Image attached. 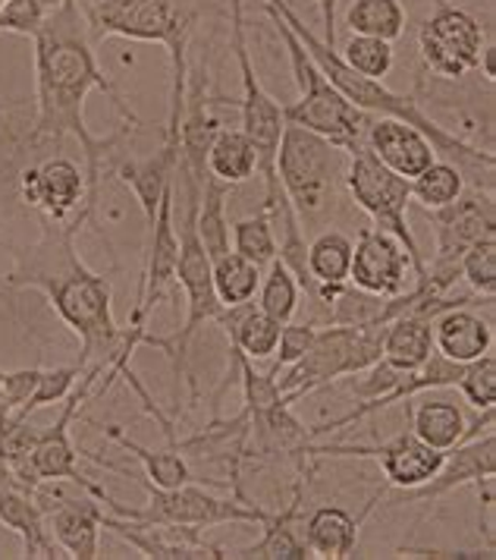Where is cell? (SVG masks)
<instances>
[{
    "mask_svg": "<svg viewBox=\"0 0 496 560\" xmlns=\"http://www.w3.org/2000/svg\"><path fill=\"white\" fill-rule=\"evenodd\" d=\"M32 60H35V120L25 132V142L28 145L50 142L54 149H60L67 136L79 139L85 152V179H88L85 214L95 218L104 158L123 136H107V139L95 136L85 124V102L92 92H101L123 114L126 124L139 127V117L129 110L120 89L101 70L95 42L88 35V23L82 16L79 0H60L45 16V23L32 35Z\"/></svg>",
    "mask_w": 496,
    "mask_h": 560,
    "instance_id": "6da1fadb",
    "label": "cell"
},
{
    "mask_svg": "<svg viewBox=\"0 0 496 560\" xmlns=\"http://www.w3.org/2000/svg\"><path fill=\"white\" fill-rule=\"evenodd\" d=\"M88 224L85 214L73 221L42 218V236L32 246L13 249V271L3 278L10 290H42L57 318L79 337V365H98L104 372L101 394L132 369L135 350L145 343L149 328H120L114 318V283L92 271L75 253V233Z\"/></svg>",
    "mask_w": 496,
    "mask_h": 560,
    "instance_id": "7a4b0ae2",
    "label": "cell"
},
{
    "mask_svg": "<svg viewBox=\"0 0 496 560\" xmlns=\"http://www.w3.org/2000/svg\"><path fill=\"white\" fill-rule=\"evenodd\" d=\"M264 3H271L273 10L286 20V26L296 32L302 48H305L308 57L318 63V70H321L323 77L330 79V82H333L358 110H365V114H371V117H397V120H405V124H412L415 129H422L424 136L430 139L434 152L444 154L452 164H459L462 174L474 179V186H481V177H484L487 186H494V152H484V149H477L472 142H465L462 136H456L452 129L440 127V124H437L412 95L393 92V89H390L387 82H380V79H365L358 77L355 70H349L346 63H343V57H340V48H330L321 35H315L311 28L305 26V20L290 7V0H264Z\"/></svg>",
    "mask_w": 496,
    "mask_h": 560,
    "instance_id": "3957f363",
    "label": "cell"
},
{
    "mask_svg": "<svg viewBox=\"0 0 496 560\" xmlns=\"http://www.w3.org/2000/svg\"><path fill=\"white\" fill-rule=\"evenodd\" d=\"M92 42L126 38L161 45L170 54V114L167 132H179L186 79H189V38L199 23L192 0H79Z\"/></svg>",
    "mask_w": 496,
    "mask_h": 560,
    "instance_id": "277c9868",
    "label": "cell"
},
{
    "mask_svg": "<svg viewBox=\"0 0 496 560\" xmlns=\"http://www.w3.org/2000/svg\"><path fill=\"white\" fill-rule=\"evenodd\" d=\"M264 13L271 16L273 28L280 35L283 48H286L290 67H293V79H296L298 85V98L283 107V120L308 129V132H318L327 142L340 145L346 154L362 149L365 136H368V127H371L374 120L371 114L358 110L330 79L323 77L321 70H318V63L302 48L296 32L286 26V20L273 10L271 3H264Z\"/></svg>",
    "mask_w": 496,
    "mask_h": 560,
    "instance_id": "5b68a950",
    "label": "cell"
},
{
    "mask_svg": "<svg viewBox=\"0 0 496 560\" xmlns=\"http://www.w3.org/2000/svg\"><path fill=\"white\" fill-rule=\"evenodd\" d=\"M149 491V504L145 508H126L120 501H114L101 485L88 479L82 491H88L92 498H98L101 508L114 516L135 520V523H161V526H189V529H214V526H264L271 520V510L258 508L251 498H217L208 488L196 482L179 485V488H157L149 479H142Z\"/></svg>",
    "mask_w": 496,
    "mask_h": 560,
    "instance_id": "8992f818",
    "label": "cell"
},
{
    "mask_svg": "<svg viewBox=\"0 0 496 560\" xmlns=\"http://www.w3.org/2000/svg\"><path fill=\"white\" fill-rule=\"evenodd\" d=\"M383 328L387 325H323L315 331L311 347L305 357L286 365L283 375H276V387L283 400L293 407L302 397L315 394L318 387H327L330 382L352 378L383 357Z\"/></svg>",
    "mask_w": 496,
    "mask_h": 560,
    "instance_id": "52a82bcc",
    "label": "cell"
},
{
    "mask_svg": "<svg viewBox=\"0 0 496 560\" xmlns=\"http://www.w3.org/2000/svg\"><path fill=\"white\" fill-rule=\"evenodd\" d=\"M346 161L349 154L318 132H308L296 124L283 127L276 145V179L298 221H311L327 208L336 179L346 174Z\"/></svg>",
    "mask_w": 496,
    "mask_h": 560,
    "instance_id": "ba28073f",
    "label": "cell"
},
{
    "mask_svg": "<svg viewBox=\"0 0 496 560\" xmlns=\"http://www.w3.org/2000/svg\"><path fill=\"white\" fill-rule=\"evenodd\" d=\"M352 202L358 205L368 218L374 221L377 230H387L390 236H397L402 249L412 258V271H415V283H422L427 275V258L418 249V240L409 228V205H412V192H409V179L393 174L390 167H383L365 145L349 154L346 174H343Z\"/></svg>",
    "mask_w": 496,
    "mask_h": 560,
    "instance_id": "9c48e42d",
    "label": "cell"
},
{
    "mask_svg": "<svg viewBox=\"0 0 496 560\" xmlns=\"http://www.w3.org/2000/svg\"><path fill=\"white\" fill-rule=\"evenodd\" d=\"M427 214L434 228V258L427 265L422 283L434 296H444V293H452L459 280L462 255L469 253L477 240L496 236L494 192L491 189L481 192V186H474V189H465L452 205L427 211Z\"/></svg>",
    "mask_w": 496,
    "mask_h": 560,
    "instance_id": "30bf717a",
    "label": "cell"
},
{
    "mask_svg": "<svg viewBox=\"0 0 496 560\" xmlns=\"http://www.w3.org/2000/svg\"><path fill=\"white\" fill-rule=\"evenodd\" d=\"M481 51H484V28L459 3L434 7V13L418 28V54L434 77H469L481 63Z\"/></svg>",
    "mask_w": 496,
    "mask_h": 560,
    "instance_id": "8fae6325",
    "label": "cell"
},
{
    "mask_svg": "<svg viewBox=\"0 0 496 560\" xmlns=\"http://www.w3.org/2000/svg\"><path fill=\"white\" fill-rule=\"evenodd\" d=\"M98 365H88L82 372V378L75 382V387L63 397V407H60V416L54 419V425H48L45 432H38L35 444H32V454H28V463H32V472L35 479L45 485L57 482H70L75 485L79 491L85 488V476L79 472V451L73 444V422L79 419V412L85 404H92V390L95 384L101 382Z\"/></svg>",
    "mask_w": 496,
    "mask_h": 560,
    "instance_id": "7c38bea8",
    "label": "cell"
},
{
    "mask_svg": "<svg viewBox=\"0 0 496 560\" xmlns=\"http://www.w3.org/2000/svg\"><path fill=\"white\" fill-rule=\"evenodd\" d=\"M308 457H371L380 463V472L390 488L409 491V488H418L427 479H434L447 454L427 447L422 438L409 429V432L393 434L380 444H318V441H311Z\"/></svg>",
    "mask_w": 496,
    "mask_h": 560,
    "instance_id": "4fadbf2b",
    "label": "cell"
},
{
    "mask_svg": "<svg viewBox=\"0 0 496 560\" xmlns=\"http://www.w3.org/2000/svg\"><path fill=\"white\" fill-rule=\"evenodd\" d=\"M20 186H23V202L48 221H73L75 214H85L88 179L85 171L67 154H50L35 167H25L20 174Z\"/></svg>",
    "mask_w": 496,
    "mask_h": 560,
    "instance_id": "5bb4252c",
    "label": "cell"
},
{
    "mask_svg": "<svg viewBox=\"0 0 496 560\" xmlns=\"http://www.w3.org/2000/svg\"><path fill=\"white\" fill-rule=\"evenodd\" d=\"M494 476H496V429L494 432L469 438L462 444H456L447 451L444 466L437 469L434 479H427L418 488L402 491V504H427V501H440L449 491L474 485L477 491L484 488V504H494Z\"/></svg>",
    "mask_w": 496,
    "mask_h": 560,
    "instance_id": "9a60e30c",
    "label": "cell"
},
{
    "mask_svg": "<svg viewBox=\"0 0 496 560\" xmlns=\"http://www.w3.org/2000/svg\"><path fill=\"white\" fill-rule=\"evenodd\" d=\"M349 283L374 293V296H399L415 283L412 258L402 249L397 236L387 230L365 228L358 230L352 243V268H349Z\"/></svg>",
    "mask_w": 496,
    "mask_h": 560,
    "instance_id": "2e32d148",
    "label": "cell"
},
{
    "mask_svg": "<svg viewBox=\"0 0 496 560\" xmlns=\"http://www.w3.org/2000/svg\"><path fill=\"white\" fill-rule=\"evenodd\" d=\"M101 529L114 533L145 560H226V548L208 545L201 529L189 526H161V523H135L104 510Z\"/></svg>",
    "mask_w": 496,
    "mask_h": 560,
    "instance_id": "e0dca14e",
    "label": "cell"
},
{
    "mask_svg": "<svg viewBox=\"0 0 496 560\" xmlns=\"http://www.w3.org/2000/svg\"><path fill=\"white\" fill-rule=\"evenodd\" d=\"M365 149L383 167H390L393 174L405 179L418 177L424 167H430L440 158L422 129H415L405 120H397V117H374L368 136H365Z\"/></svg>",
    "mask_w": 496,
    "mask_h": 560,
    "instance_id": "ac0fdd59",
    "label": "cell"
},
{
    "mask_svg": "<svg viewBox=\"0 0 496 560\" xmlns=\"http://www.w3.org/2000/svg\"><path fill=\"white\" fill-rule=\"evenodd\" d=\"M48 529L63 551V558L98 560L101 558V508L98 498L85 491V498H60L54 508H45Z\"/></svg>",
    "mask_w": 496,
    "mask_h": 560,
    "instance_id": "d6986e66",
    "label": "cell"
},
{
    "mask_svg": "<svg viewBox=\"0 0 496 560\" xmlns=\"http://www.w3.org/2000/svg\"><path fill=\"white\" fill-rule=\"evenodd\" d=\"M0 523L23 541V558L54 560L63 558L54 535L48 529V516L35 501V491H28L13 479H0Z\"/></svg>",
    "mask_w": 496,
    "mask_h": 560,
    "instance_id": "ffe728a7",
    "label": "cell"
},
{
    "mask_svg": "<svg viewBox=\"0 0 496 560\" xmlns=\"http://www.w3.org/2000/svg\"><path fill=\"white\" fill-rule=\"evenodd\" d=\"M176 161H179V132H167L164 129V145L157 152L149 154V158L126 161V164L117 167V179L132 189L135 202H139L142 214H145V228L154 224L161 196L174 183Z\"/></svg>",
    "mask_w": 496,
    "mask_h": 560,
    "instance_id": "44dd1931",
    "label": "cell"
},
{
    "mask_svg": "<svg viewBox=\"0 0 496 560\" xmlns=\"http://www.w3.org/2000/svg\"><path fill=\"white\" fill-rule=\"evenodd\" d=\"M434 350L459 365H469L484 353H494V325L469 306L447 308L430 322Z\"/></svg>",
    "mask_w": 496,
    "mask_h": 560,
    "instance_id": "7402d4cb",
    "label": "cell"
},
{
    "mask_svg": "<svg viewBox=\"0 0 496 560\" xmlns=\"http://www.w3.org/2000/svg\"><path fill=\"white\" fill-rule=\"evenodd\" d=\"M377 494H380V491H377ZM377 494H374L371 501L365 504V510H362L358 516H352V513L343 508H330V504H327V508L311 510V513L305 516V523H302V538H305V545H308L311 558H323V560L352 558V555H355V548H358V529H362V520L371 513Z\"/></svg>",
    "mask_w": 496,
    "mask_h": 560,
    "instance_id": "603a6c76",
    "label": "cell"
},
{
    "mask_svg": "<svg viewBox=\"0 0 496 560\" xmlns=\"http://www.w3.org/2000/svg\"><path fill=\"white\" fill-rule=\"evenodd\" d=\"M305 268L311 280L318 283V312L311 315V325H321L327 303L340 293V287L349 283L352 268V240L340 230H323L318 233L308 249H305Z\"/></svg>",
    "mask_w": 496,
    "mask_h": 560,
    "instance_id": "cb8c5ba5",
    "label": "cell"
},
{
    "mask_svg": "<svg viewBox=\"0 0 496 560\" xmlns=\"http://www.w3.org/2000/svg\"><path fill=\"white\" fill-rule=\"evenodd\" d=\"M298 504H302V491L286 504V510L271 513V520L261 526L264 535L258 541H251L246 548L226 551V558L233 560H311V551L305 545V538L298 533Z\"/></svg>",
    "mask_w": 496,
    "mask_h": 560,
    "instance_id": "d4e9b609",
    "label": "cell"
},
{
    "mask_svg": "<svg viewBox=\"0 0 496 560\" xmlns=\"http://www.w3.org/2000/svg\"><path fill=\"white\" fill-rule=\"evenodd\" d=\"M409 422H412V432L418 434L427 447H434L440 454L462 444L465 432H469V419H465L462 407L456 400H447V397H430V390H427V397L409 407Z\"/></svg>",
    "mask_w": 496,
    "mask_h": 560,
    "instance_id": "484cf974",
    "label": "cell"
},
{
    "mask_svg": "<svg viewBox=\"0 0 496 560\" xmlns=\"http://www.w3.org/2000/svg\"><path fill=\"white\" fill-rule=\"evenodd\" d=\"M434 318L424 315H399L393 322H387L383 328V357L399 372H415L434 353V331H430Z\"/></svg>",
    "mask_w": 496,
    "mask_h": 560,
    "instance_id": "4316f807",
    "label": "cell"
},
{
    "mask_svg": "<svg viewBox=\"0 0 496 560\" xmlns=\"http://www.w3.org/2000/svg\"><path fill=\"white\" fill-rule=\"evenodd\" d=\"M208 174H214L229 186L246 183L248 177L258 174V152L243 129H217V136L211 139V149H208Z\"/></svg>",
    "mask_w": 496,
    "mask_h": 560,
    "instance_id": "83f0119b",
    "label": "cell"
},
{
    "mask_svg": "<svg viewBox=\"0 0 496 560\" xmlns=\"http://www.w3.org/2000/svg\"><path fill=\"white\" fill-rule=\"evenodd\" d=\"M104 434H107L114 444H120L126 454H132V457L142 463L145 479H149L151 485H157V488H179V485L196 482V479H192L189 459L179 451V441L170 444L167 451H149V447L135 444L132 438H126L120 429H104Z\"/></svg>",
    "mask_w": 496,
    "mask_h": 560,
    "instance_id": "f1b7e54d",
    "label": "cell"
},
{
    "mask_svg": "<svg viewBox=\"0 0 496 560\" xmlns=\"http://www.w3.org/2000/svg\"><path fill=\"white\" fill-rule=\"evenodd\" d=\"M226 199H229V183L217 179L214 174L201 177V196H199V228L201 246L211 258L229 253V221H226Z\"/></svg>",
    "mask_w": 496,
    "mask_h": 560,
    "instance_id": "f546056e",
    "label": "cell"
},
{
    "mask_svg": "<svg viewBox=\"0 0 496 560\" xmlns=\"http://www.w3.org/2000/svg\"><path fill=\"white\" fill-rule=\"evenodd\" d=\"M409 13L402 0H352L346 10V26L352 35H368L397 42L405 35Z\"/></svg>",
    "mask_w": 496,
    "mask_h": 560,
    "instance_id": "4dcf8cb0",
    "label": "cell"
},
{
    "mask_svg": "<svg viewBox=\"0 0 496 560\" xmlns=\"http://www.w3.org/2000/svg\"><path fill=\"white\" fill-rule=\"evenodd\" d=\"M211 283L221 300V306H243L251 303L261 283V268H255L239 253H224L211 258Z\"/></svg>",
    "mask_w": 496,
    "mask_h": 560,
    "instance_id": "1f68e13d",
    "label": "cell"
},
{
    "mask_svg": "<svg viewBox=\"0 0 496 560\" xmlns=\"http://www.w3.org/2000/svg\"><path fill=\"white\" fill-rule=\"evenodd\" d=\"M409 192H412V202L422 205L424 211H437V208L452 205L465 192V174L459 164L437 158L418 177L409 179Z\"/></svg>",
    "mask_w": 496,
    "mask_h": 560,
    "instance_id": "d6a6232c",
    "label": "cell"
},
{
    "mask_svg": "<svg viewBox=\"0 0 496 560\" xmlns=\"http://www.w3.org/2000/svg\"><path fill=\"white\" fill-rule=\"evenodd\" d=\"M255 296H258V308L261 312H268L280 325H286V322L296 318L302 290H298L293 271L280 258H273L271 265H268V275L258 283V293Z\"/></svg>",
    "mask_w": 496,
    "mask_h": 560,
    "instance_id": "836d02e7",
    "label": "cell"
},
{
    "mask_svg": "<svg viewBox=\"0 0 496 560\" xmlns=\"http://www.w3.org/2000/svg\"><path fill=\"white\" fill-rule=\"evenodd\" d=\"M233 253H239L248 258L255 268H268L273 258H276V236H273V221L271 214L261 208L258 214L243 218L233 224Z\"/></svg>",
    "mask_w": 496,
    "mask_h": 560,
    "instance_id": "e575fe53",
    "label": "cell"
},
{
    "mask_svg": "<svg viewBox=\"0 0 496 560\" xmlns=\"http://www.w3.org/2000/svg\"><path fill=\"white\" fill-rule=\"evenodd\" d=\"M343 63L349 70H355L358 77L365 79H380L387 82L390 70H393V42H383V38H368V35H349L346 48L340 51Z\"/></svg>",
    "mask_w": 496,
    "mask_h": 560,
    "instance_id": "d590c367",
    "label": "cell"
},
{
    "mask_svg": "<svg viewBox=\"0 0 496 560\" xmlns=\"http://www.w3.org/2000/svg\"><path fill=\"white\" fill-rule=\"evenodd\" d=\"M459 280L472 287L474 296L494 300L496 296V236L477 240L459 261Z\"/></svg>",
    "mask_w": 496,
    "mask_h": 560,
    "instance_id": "8d00e7d4",
    "label": "cell"
},
{
    "mask_svg": "<svg viewBox=\"0 0 496 560\" xmlns=\"http://www.w3.org/2000/svg\"><path fill=\"white\" fill-rule=\"evenodd\" d=\"M82 365L73 362V365H60V369H42L38 375V384H35V394L28 397V404L20 409V419H28L32 412L50 407V404H63V397L75 387V382L82 378Z\"/></svg>",
    "mask_w": 496,
    "mask_h": 560,
    "instance_id": "74e56055",
    "label": "cell"
},
{
    "mask_svg": "<svg viewBox=\"0 0 496 560\" xmlns=\"http://www.w3.org/2000/svg\"><path fill=\"white\" fill-rule=\"evenodd\" d=\"M462 397L472 404L477 412L487 407H496V357L494 353H484L481 359L469 362L459 375V384Z\"/></svg>",
    "mask_w": 496,
    "mask_h": 560,
    "instance_id": "f35d334b",
    "label": "cell"
},
{
    "mask_svg": "<svg viewBox=\"0 0 496 560\" xmlns=\"http://www.w3.org/2000/svg\"><path fill=\"white\" fill-rule=\"evenodd\" d=\"M315 331H318V325H311V322H286L283 325V331H280V343H276V362H273L271 375L276 378L286 365H293L298 359L305 357V350L311 347V340H315Z\"/></svg>",
    "mask_w": 496,
    "mask_h": 560,
    "instance_id": "ab89813d",
    "label": "cell"
},
{
    "mask_svg": "<svg viewBox=\"0 0 496 560\" xmlns=\"http://www.w3.org/2000/svg\"><path fill=\"white\" fill-rule=\"evenodd\" d=\"M42 369H20V372H3V382H0V404L16 412L28 404V397L35 394V384H38Z\"/></svg>",
    "mask_w": 496,
    "mask_h": 560,
    "instance_id": "60d3db41",
    "label": "cell"
},
{
    "mask_svg": "<svg viewBox=\"0 0 496 560\" xmlns=\"http://www.w3.org/2000/svg\"><path fill=\"white\" fill-rule=\"evenodd\" d=\"M402 558H449V560H462V558H494V551H444V548H399Z\"/></svg>",
    "mask_w": 496,
    "mask_h": 560,
    "instance_id": "b9f144b4",
    "label": "cell"
},
{
    "mask_svg": "<svg viewBox=\"0 0 496 560\" xmlns=\"http://www.w3.org/2000/svg\"><path fill=\"white\" fill-rule=\"evenodd\" d=\"M336 3H340V0H315V7H318V13H321V38L330 48H336Z\"/></svg>",
    "mask_w": 496,
    "mask_h": 560,
    "instance_id": "7bdbcfd3",
    "label": "cell"
},
{
    "mask_svg": "<svg viewBox=\"0 0 496 560\" xmlns=\"http://www.w3.org/2000/svg\"><path fill=\"white\" fill-rule=\"evenodd\" d=\"M494 60H496V48H494V45H484V51H481V63H477V70L484 73V79H487V82H494V77H496Z\"/></svg>",
    "mask_w": 496,
    "mask_h": 560,
    "instance_id": "ee69618b",
    "label": "cell"
},
{
    "mask_svg": "<svg viewBox=\"0 0 496 560\" xmlns=\"http://www.w3.org/2000/svg\"><path fill=\"white\" fill-rule=\"evenodd\" d=\"M444 3H456V0H434V7H444Z\"/></svg>",
    "mask_w": 496,
    "mask_h": 560,
    "instance_id": "f6af8a7d",
    "label": "cell"
},
{
    "mask_svg": "<svg viewBox=\"0 0 496 560\" xmlns=\"http://www.w3.org/2000/svg\"><path fill=\"white\" fill-rule=\"evenodd\" d=\"M0 476H3V463H0Z\"/></svg>",
    "mask_w": 496,
    "mask_h": 560,
    "instance_id": "bcb514c9",
    "label": "cell"
},
{
    "mask_svg": "<svg viewBox=\"0 0 496 560\" xmlns=\"http://www.w3.org/2000/svg\"><path fill=\"white\" fill-rule=\"evenodd\" d=\"M0 174H3V167H0ZM0 179H3V177H0Z\"/></svg>",
    "mask_w": 496,
    "mask_h": 560,
    "instance_id": "7dc6e473",
    "label": "cell"
}]
</instances>
